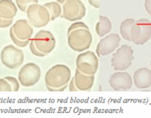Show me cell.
Here are the masks:
<instances>
[{"instance_id":"obj_1","label":"cell","mask_w":151,"mask_h":118,"mask_svg":"<svg viewBox=\"0 0 151 118\" xmlns=\"http://www.w3.org/2000/svg\"><path fill=\"white\" fill-rule=\"evenodd\" d=\"M68 44L74 51L83 52L88 50L92 43V35L84 22H75L67 31Z\"/></svg>"},{"instance_id":"obj_2","label":"cell","mask_w":151,"mask_h":118,"mask_svg":"<svg viewBox=\"0 0 151 118\" xmlns=\"http://www.w3.org/2000/svg\"><path fill=\"white\" fill-rule=\"evenodd\" d=\"M72 78L69 66L56 64L47 72L44 78L46 87L50 91H64Z\"/></svg>"},{"instance_id":"obj_3","label":"cell","mask_w":151,"mask_h":118,"mask_svg":"<svg viewBox=\"0 0 151 118\" xmlns=\"http://www.w3.org/2000/svg\"><path fill=\"white\" fill-rule=\"evenodd\" d=\"M62 7V17L70 22L81 20L85 16L86 9L81 0H57Z\"/></svg>"},{"instance_id":"obj_4","label":"cell","mask_w":151,"mask_h":118,"mask_svg":"<svg viewBox=\"0 0 151 118\" xmlns=\"http://www.w3.org/2000/svg\"><path fill=\"white\" fill-rule=\"evenodd\" d=\"M131 41L137 45H143L150 39L151 22L147 19H140L135 21L131 28Z\"/></svg>"},{"instance_id":"obj_5","label":"cell","mask_w":151,"mask_h":118,"mask_svg":"<svg viewBox=\"0 0 151 118\" xmlns=\"http://www.w3.org/2000/svg\"><path fill=\"white\" fill-rule=\"evenodd\" d=\"M134 59L132 47L127 44H123L113 53L111 65L115 71H125L131 66Z\"/></svg>"},{"instance_id":"obj_6","label":"cell","mask_w":151,"mask_h":118,"mask_svg":"<svg viewBox=\"0 0 151 118\" xmlns=\"http://www.w3.org/2000/svg\"><path fill=\"white\" fill-rule=\"evenodd\" d=\"M0 57L1 63L10 69H16L20 67L23 64L24 60L23 51L12 44L3 48Z\"/></svg>"},{"instance_id":"obj_7","label":"cell","mask_w":151,"mask_h":118,"mask_svg":"<svg viewBox=\"0 0 151 118\" xmlns=\"http://www.w3.org/2000/svg\"><path fill=\"white\" fill-rule=\"evenodd\" d=\"M26 12L29 24L35 27H43L50 22V15L45 6L38 4H30Z\"/></svg>"},{"instance_id":"obj_8","label":"cell","mask_w":151,"mask_h":118,"mask_svg":"<svg viewBox=\"0 0 151 118\" xmlns=\"http://www.w3.org/2000/svg\"><path fill=\"white\" fill-rule=\"evenodd\" d=\"M41 76V68L35 63H27L21 68L19 72V81L23 86L30 87L39 81Z\"/></svg>"},{"instance_id":"obj_9","label":"cell","mask_w":151,"mask_h":118,"mask_svg":"<svg viewBox=\"0 0 151 118\" xmlns=\"http://www.w3.org/2000/svg\"><path fill=\"white\" fill-rule=\"evenodd\" d=\"M77 69L86 75H95L99 66L98 58L92 51L81 53L76 58Z\"/></svg>"},{"instance_id":"obj_10","label":"cell","mask_w":151,"mask_h":118,"mask_svg":"<svg viewBox=\"0 0 151 118\" xmlns=\"http://www.w3.org/2000/svg\"><path fill=\"white\" fill-rule=\"evenodd\" d=\"M31 41L35 48L45 56L51 53L55 47V38L50 31H39Z\"/></svg>"},{"instance_id":"obj_11","label":"cell","mask_w":151,"mask_h":118,"mask_svg":"<svg viewBox=\"0 0 151 118\" xmlns=\"http://www.w3.org/2000/svg\"><path fill=\"white\" fill-rule=\"evenodd\" d=\"M120 37L116 33H111L102 38L98 43L96 53L99 57L114 53L119 47Z\"/></svg>"},{"instance_id":"obj_12","label":"cell","mask_w":151,"mask_h":118,"mask_svg":"<svg viewBox=\"0 0 151 118\" xmlns=\"http://www.w3.org/2000/svg\"><path fill=\"white\" fill-rule=\"evenodd\" d=\"M109 83L111 87L116 91L129 90L133 86V79L128 72H116L111 75Z\"/></svg>"},{"instance_id":"obj_13","label":"cell","mask_w":151,"mask_h":118,"mask_svg":"<svg viewBox=\"0 0 151 118\" xmlns=\"http://www.w3.org/2000/svg\"><path fill=\"white\" fill-rule=\"evenodd\" d=\"M10 30L21 41H29L33 34V28L27 19L16 21Z\"/></svg>"},{"instance_id":"obj_14","label":"cell","mask_w":151,"mask_h":118,"mask_svg":"<svg viewBox=\"0 0 151 118\" xmlns=\"http://www.w3.org/2000/svg\"><path fill=\"white\" fill-rule=\"evenodd\" d=\"M133 83L137 88L140 89L150 88L151 86L150 69L143 67L137 69L133 76Z\"/></svg>"},{"instance_id":"obj_15","label":"cell","mask_w":151,"mask_h":118,"mask_svg":"<svg viewBox=\"0 0 151 118\" xmlns=\"http://www.w3.org/2000/svg\"><path fill=\"white\" fill-rule=\"evenodd\" d=\"M74 80L78 91H89L94 85V75H86L76 69Z\"/></svg>"},{"instance_id":"obj_16","label":"cell","mask_w":151,"mask_h":118,"mask_svg":"<svg viewBox=\"0 0 151 118\" xmlns=\"http://www.w3.org/2000/svg\"><path fill=\"white\" fill-rule=\"evenodd\" d=\"M17 7L10 0H0V19H13L17 13Z\"/></svg>"},{"instance_id":"obj_17","label":"cell","mask_w":151,"mask_h":118,"mask_svg":"<svg viewBox=\"0 0 151 118\" xmlns=\"http://www.w3.org/2000/svg\"><path fill=\"white\" fill-rule=\"evenodd\" d=\"M98 22L96 24V32L100 37L107 35L112 29V24L110 19L104 16H100Z\"/></svg>"},{"instance_id":"obj_18","label":"cell","mask_w":151,"mask_h":118,"mask_svg":"<svg viewBox=\"0 0 151 118\" xmlns=\"http://www.w3.org/2000/svg\"><path fill=\"white\" fill-rule=\"evenodd\" d=\"M135 20L132 18H128V19H125L122 21L120 24V34L124 39L127 41H131V37H130V33H131V28L134 25Z\"/></svg>"},{"instance_id":"obj_19","label":"cell","mask_w":151,"mask_h":118,"mask_svg":"<svg viewBox=\"0 0 151 118\" xmlns=\"http://www.w3.org/2000/svg\"><path fill=\"white\" fill-rule=\"evenodd\" d=\"M48 10L50 15V20H55L59 16H61L62 13V7L60 3L58 1H51L47 2L44 4Z\"/></svg>"},{"instance_id":"obj_20","label":"cell","mask_w":151,"mask_h":118,"mask_svg":"<svg viewBox=\"0 0 151 118\" xmlns=\"http://www.w3.org/2000/svg\"><path fill=\"white\" fill-rule=\"evenodd\" d=\"M18 7L22 11L26 12L27 9L30 4H38V0H16Z\"/></svg>"},{"instance_id":"obj_21","label":"cell","mask_w":151,"mask_h":118,"mask_svg":"<svg viewBox=\"0 0 151 118\" xmlns=\"http://www.w3.org/2000/svg\"><path fill=\"white\" fill-rule=\"evenodd\" d=\"M10 38H11L12 41H13V43H14L17 47H24L29 44V41H21V40H19V38L14 35V33H13V31H12L11 30H10Z\"/></svg>"},{"instance_id":"obj_22","label":"cell","mask_w":151,"mask_h":118,"mask_svg":"<svg viewBox=\"0 0 151 118\" xmlns=\"http://www.w3.org/2000/svg\"><path fill=\"white\" fill-rule=\"evenodd\" d=\"M11 84L5 78H0V91H12Z\"/></svg>"},{"instance_id":"obj_23","label":"cell","mask_w":151,"mask_h":118,"mask_svg":"<svg viewBox=\"0 0 151 118\" xmlns=\"http://www.w3.org/2000/svg\"><path fill=\"white\" fill-rule=\"evenodd\" d=\"M7 81H9L10 84L12 86V88H13V91H18L19 90V83L17 81V79L11 76H7L4 77Z\"/></svg>"},{"instance_id":"obj_24","label":"cell","mask_w":151,"mask_h":118,"mask_svg":"<svg viewBox=\"0 0 151 118\" xmlns=\"http://www.w3.org/2000/svg\"><path fill=\"white\" fill-rule=\"evenodd\" d=\"M29 50H30L31 53H32L34 55L38 56V57H44V56H45L44 54H42L41 53H40V52L38 51L36 48H35V46L33 45V43H32V41H31L30 45H29Z\"/></svg>"},{"instance_id":"obj_25","label":"cell","mask_w":151,"mask_h":118,"mask_svg":"<svg viewBox=\"0 0 151 118\" xmlns=\"http://www.w3.org/2000/svg\"><path fill=\"white\" fill-rule=\"evenodd\" d=\"M13 19H11V20H4V19H0V27L5 28L10 26L12 23H13Z\"/></svg>"},{"instance_id":"obj_26","label":"cell","mask_w":151,"mask_h":118,"mask_svg":"<svg viewBox=\"0 0 151 118\" xmlns=\"http://www.w3.org/2000/svg\"><path fill=\"white\" fill-rule=\"evenodd\" d=\"M88 3L91 4L92 7L95 8H100V4H101V0H88Z\"/></svg>"},{"instance_id":"obj_27","label":"cell","mask_w":151,"mask_h":118,"mask_svg":"<svg viewBox=\"0 0 151 118\" xmlns=\"http://www.w3.org/2000/svg\"><path fill=\"white\" fill-rule=\"evenodd\" d=\"M69 91H77L78 89L77 88L76 86L75 83V80H74V77L71 80L70 83H69Z\"/></svg>"},{"instance_id":"obj_28","label":"cell","mask_w":151,"mask_h":118,"mask_svg":"<svg viewBox=\"0 0 151 118\" xmlns=\"http://www.w3.org/2000/svg\"><path fill=\"white\" fill-rule=\"evenodd\" d=\"M145 10L149 14H151V0H145Z\"/></svg>"}]
</instances>
